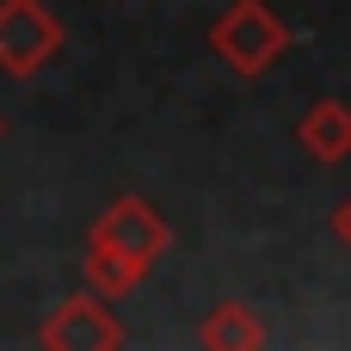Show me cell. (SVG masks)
Listing matches in <instances>:
<instances>
[{
  "label": "cell",
  "mask_w": 351,
  "mask_h": 351,
  "mask_svg": "<svg viewBox=\"0 0 351 351\" xmlns=\"http://www.w3.org/2000/svg\"><path fill=\"white\" fill-rule=\"evenodd\" d=\"M210 49L228 74L241 80H259L284 49H290V25L265 6V0H228L216 19H210Z\"/></svg>",
  "instance_id": "cell-1"
},
{
  "label": "cell",
  "mask_w": 351,
  "mask_h": 351,
  "mask_svg": "<svg viewBox=\"0 0 351 351\" xmlns=\"http://www.w3.org/2000/svg\"><path fill=\"white\" fill-rule=\"evenodd\" d=\"M93 241L111 247L117 259H130L136 271H148V265L173 247V228H167V216H160L148 197H117V204L93 222Z\"/></svg>",
  "instance_id": "cell-3"
},
{
  "label": "cell",
  "mask_w": 351,
  "mask_h": 351,
  "mask_svg": "<svg viewBox=\"0 0 351 351\" xmlns=\"http://www.w3.org/2000/svg\"><path fill=\"white\" fill-rule=\"evenodd\" d=\"M62 56V25L43 0H0V68L6 74H37Z\"/></svg>",
  "instance_id": "cell-2"
},
{
  "label": "cell",
  "mask_w": 351,
  "mask_h": 351,
  "mask_svg": "<svg viewBox=\"0 0 351 351\" xmlns=\"http://www.w3.org/2000/svg\"><path fill=\"white\" fill-rule=\"evenodd\" d=\"M333 234H339V241H346V247H351V197H346V204H339V210H333Z\"/></svg>",
  "instance_id": "cell-8"
},
{
  "label": "cell",
  "mask_w": 351,
  "mask_h": 351,
  "mask_svg": "<svg viewBox=\"0 0 351 351\" xmlns=\"http://www.w3.org/2000/svg\"><path fill=\"white\" fill-rule=\"evenodd\" d=\"M296 142L308 148V160H346L351 154V105L346 99H321V105H308L302 111V123H296Z\"/></svg>",
  "instance_id": "cell-5"
},
{
  "label": "cell",
  "mask_w": 351,
  "mask_h": 351,
  "mask_svg": "<svg viewBox=\"0 0 351 351\" xmlns=\"http://www.w3.org/2000/svg\"><path fill=\"white\" fill-rule=\"evenodd\" d=\"M197 346H210V351H259L265 346V327H259V315H253L247 302H216L210 321L197 327Z\"/></svg>",
  "instance_id": "cell-6"
},
{
  "label": "cell",
  "mask_w": 351,
  "mask_h": 351,
  "mask_svg": "<svg viewBox=\"0 0 351 351\" xmlns=\"http://www.w3.org/2000/svg\"><path fill=\"white\" fill-rule=\"evenodd\" d=\"M86 278H93V290H99V296H123V290H136L148 271H136V265H130V259H117L111 247L86 241Z\"/></svg>",
  "instance_id": "cell-7"
},
{
  "label": "cell",
  "mask_w": 351,
  "mask_h": 351,
  "mask_svg": "<svg viewBox=\"0 0 351 351\" xmlns=\"http://www.w3.org/2000/svg\"><path fill=\"white\" fill-rule=\"evenodd\" d=\"M37 339L49 351H117L123 346V327L111 321L105 296H68V302L43 321Z\"/></svg>",
  "instance_id": "cell-4"
}]
</instances>
